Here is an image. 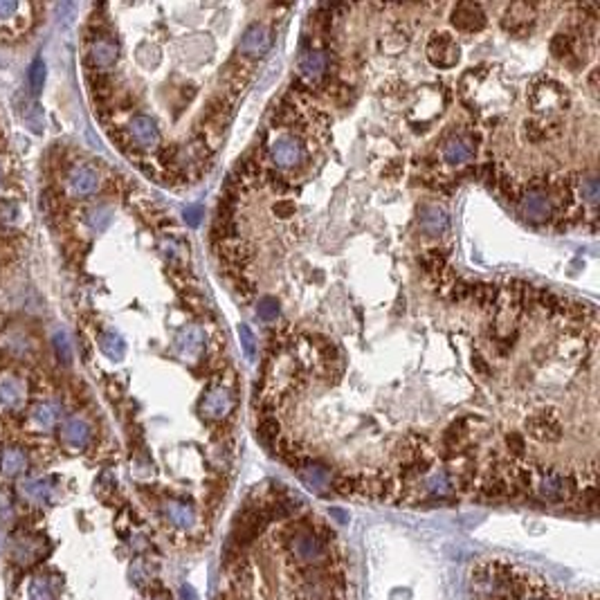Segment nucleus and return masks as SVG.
<instances>
[{
	"instance_id": "obj_1",
	"label": "nucleus",
	"mask_w": 600,
	"mask_h": 600,
	"mask_svg": "<svg viewBox=\"0 0 600 600\" xmlns=\"http://www.w3.org/2000/svg\"><path fill=\"white\" fill-rule=\"evenodd\" d=\"M290 551L295 560L302 564H315L324 558V544L317 540V535H312L306 528H297L290 535Z\"/></svg>"
},
{
	"instance_id": "obj_2",
	"label": "nucleus",
	"mask_w": 600,
	"mask_h": 600,
	"mask_svg": "<svg viewBox=\"0 0 600 600\" xmlns=\"http://www.w3.org/2000/svg\"><path fill=\"white\" fill-rule=\"evenodd\" d=\"M459 56H461L459 46H456V41L446 32L434 34L430 38V43H427V59H430L436 68H452V65H456V61H459Z\"/></svg>"
},
{
	"instance_id": "obj_3",
	"label": "nucleus",
	"mask_w": 600,
	"mask_h": 600,
	"mask_svg": "<svg viewBox=\"0 0 600 600\" xmlns=\"http://www.w3.org/2000/svg\"><path fill=\"white\" fill-rule=\"evenodd\" d=\"M270 48H273V34H270V30L261 23H252L248 30L243 32L241 43H238L241 54L252 56V59L268 54Z\"/></svg>"
},
{
	"instance_id": "obj_4",
	"label": "nucleus",
	"mask_w": 600,
	"mask_h": 600,
	"mask_svg": "<svg viewBox=\"0 0 600 600\" xmlns=\"http://www.w3.org/2000/svg\"><path fill=\"white\" fill-rule=\"evenodd\" d=\"M270 155H273V162L279 169H295L302 164L304 160V147L302 142L285 135L273 142V147H270Z\"/></svg>"
},
{
	"instance_id": "obj_5",
	"label": "nucleus",
	"mask_w": 600,
	"mask_h": 600,
	"mask_svg": "<svg viewBox=\"0 0 600 600\" xmlns=\"http://www.w3.org/2000/svg\"><path fill=\"white\" fill-rule=\"evenodd\" d=\"M531 104L537 112H549L555 108H562L567 104V93L560 83L544 81L531 93Z\"/></svg>"
},
{
	"instance_id": "obj_6",
	"label": "nucleus",
	"mask_w": 600,
	"mask_h": 600,
	"mask_svg": "<svg viewBox=\"0 0 600 600\" xmlns=\"http://www.w3.org/2000/svg\"><path fill=\"white\" fill-rule=\"evenodd\" d=\"M533 21H535V7L528 5V3H512L506 14H504V30L524 36L533 30Z\"/></svg>"
},
{
	"instance_id": "obj_7",
	"label": "nucleus",
	"mask_w": 600,
	"mask_h": 600,
	"mask_svg": "<svg viewBox=\"0 0 600 600\" xmlns=\"http://www.w3.org/2000/svg\"><path fill=\"white\" fill-rule=\"evenodd\" d=\"M526 432L542 443H555L562 438V427H560L558 419L547 411L526 419Z\"/></svg>"
},
{
	"instance_id": "obj_8",
	"label": "nucleus",
	"mask_w": 600,
	"mask_h": 600,
	"mask_svg": "<svg viewBox=\"0 0 600 600\" xmlns=\"http://www.w3.org/2000/svg\"><path fill=\"white\" fill-rule=\"evenodd\" d=\"M551 211H553V205H551V198L547 196V191L528 189V194L522 196V214L526 221L544 223V221H549Z\"/></svg>"
},
{
	"instance_id": "obj_9",
	"label": "nucleus",
	"mask_w": 600,
	"mask_h": 600,
	"mask_svg": "<svg viewBox=\"0 0 600 600\" xmlns=\"http://www.w3.org/2000/svg\"><path fill=\"white\" fill-rule=\"evenodd\" d=\"M128 135L140 149H158L160 144V131L149 115H135L128 122Z\"/></svg>"
},
{
	"instance_id": "obj_10",
	"label": "nucleus",
	"mask_w": 600,
	"mask_h": 600,
	"mask_svg": "<svg viewBox=\"0 0 600 600\" xmlns=\"http://www.w3.org/2000/svg\"><path fill=\"white\" fill-rule=\"evenodd\" d=\"M452 25L461 32H481L485 27V14L477 3H459L452 9Z\"/></svg>"
},
{
	"instance_id": "obj_11",
	"label": "nucleus",
	"mask_w": 600,
	"mask_h": 600,
	"mask_svg": "<svg viewBox=\"0 0 600 600\" xmlns=\"http://www.w3.org/2000/svg\"><path fill=\"white\" fill-rule=\"evenodd\" d=\"M232 407H234V398L225 387L209 389L203 398V403H200V409H203V414L211 421H223L227 414L232 411Z\"/></svg>"
},
{
	"instance_id": "obj_12",
	"label": "nucleus",
	"mask_w": 600,
	"mask_h": 600,
	"mask_svg": "<svg viewBox=\"0 0 600 600\" xmlns=\"http://www.w3.org/2000/svg\"><path fill=\"white\" fill-rule=\"evenodd\" d=\"M537 493L542 499H547V502H564V499L574 493V479L562 477L558 473H549L540 479Z\"/></svg>"
},
{
	"instance_id": "obj_13",
	"label": "nucleus",
	"mask_w": 600,
	"mask_h": 600,
	"mask_svg": "<svg viewBox=\"0 0 600 600\" xmlns=\"http://www.w3.org/2000/svg\"><path fill=\"white\" fill-rule=\"evenodd\" d=\"M506 600H558V598L551 594L547 584H542L540 580H533L531 576L522 571L515 589L506 596Z\"/></svg>"
},
{
	"instance_id": "obj_14",
	"label": "nucleus",
	"mask_w": 600,
	"mask_h": 600,
	"mask_svg": "<svg viewBox=\"0 0 600 600\" xmlns=\"http://www.w3.org/2000/svg\"><path fill=\"white\" fill-rule=\"evenodd\" d=\"M419 225L427 236H438V234L448 232L450 216H448V211L438 205H423L419 211Z\"/></svg>"
},
{
	"instance_id": "obj_15",
	"label": "nucleus",
	"mask_w": 600,
	"mask_h": 600,
	"mask_svg": "<svg viewBox=\"0 0 600 600\" xmlns=\"http://www.w3.org/2000/svg\"><path fill=\"white\" fill-rule=\"evenodd\" d=\"M475 149L477 147L473 144V137L456 135L446 142V147H443V158H446L448 164H463L475 158Z\"/></svg>"
},
{
	"instance_id": "obj_16",
	"label": "nucleus",
	"mask_w": 600,
	"mask_h": 600,
	"mask_svg": "<svg viewBox=\"0 0 600 600\" xmlns=\"http://www.w3.org/2000/svg\"><path fill=\"white\" fill-rule=\"evenodd\" d=\"M176 344H178V351H180L182 358L194 360L205 351V333L200 331L198 326H187L180 331Z\"/></svg>"
},
{
	"instance_id": "obj_17",
	"label": "nucleus",
	"mask_w": 600,
	"mask_h": 600,
	"mask_svg": "<svg viewBox=\"0 0 600 600\" xmlns=\"http://www.w3.org/2000/svg\"><path fill=\"white\" fill-rule=\"evenodd\" d=\"M328 70V56L324 52L310 50L302 56L299 61V73H302V79H306L308 83H317L322 81V77Z\"/></svg>"
},
{
	"instance_id": "obj_18",
	"label": "nucleus",
	"mask_w": 600,
	"mask_h": 600,
	"mask_svg": "<svg viewBox=\"0 0 600 600\" xmlns=\"http://www.w3.org/2000/svg\"><path fill=\"white\" fill-rule=\"evenodd\" d=\"M299 477H302V481L315 493H324L326 488H331V473L320 463L306 461L302 468H299Z\"/></svg>"
},
{
	"instance_id": "obj_19",
	"label": "nucleus",
	"mask_w": 600,
	"mask_h": 600,
	"mask_svg": "<svg viewBox=\"0 0 600 600\" xmlns=\"http://www.w3.org/2000/svg\"><path fill=\"white\" fill-rule=\"evenodd\" d=\"M99 187V178L90 167H75L70 174V189L77 196H90Z\"/></svg>"
},
{
	"instance_id": "obj_20",
	"label": "nucleus",
	"mask_w": 600,
	"mask_h": 600,
	"mask_svg": "<svg viewBox=\"0 0 600 600\" xmlns=\"http://www.w3.org/2000/svg\"><path fill=\"white\" fill-rule=\"evenodd\" d=\"M63 441L68 443L70 448H85L90 441V427L85 421L81 419H70L63 425Z\"/></svg>"
},
{
	"instance_id": "obj_21",
	"label": "nucleus",
	"mask_w": 600,
	"mask_h": 600,
	"mask_svg": "<svg viewBox=\"0 0 600 600\" xmlns=\"http://www.w3.org/2000/svg\"><path fill=\"white\" fill-rule=\"evenodd\" d=\"M90 61L97 68H108L117 61V46L108 38H97L90 46Z\"/></svg>"
},
{
	"instance_id": "obj_22",
	"label": "nucleus",
	"mask_w": 600,
	"mask_h": 600,
	"mask_svg": "<svg viewBox=\"0 0 600 600\" xmlns=\"http://www.w3.org/2000/svg\"><path fill=\"white\" fill-rule=\"evenodd\" d=\"M25 468H27V456L19 448H7L3 452V456H0V470H3V475H7V477L21 475Z\"/></svg>"
},
{
	"instance_id": "obj_23",
	"label": "nucleus",
	"mask_w": 600,
	"mask_h": 600,
	"mask_svg": "<svg viewBox=\"0 0 600 600\" xmlns=\"http://www.w3.org/2000/svg\"><path fill=\"white\" fill-rule=\"evenodd\" d=\"M164 512H167L169 522L174 524V526H178V528H189L196 522L194 508L187 506V504H180V502H169L164 506Z\"/></svg>"
},
{
	"instance_id": "obj_24",
	"label": "nucleus",
	"mask_w": 600,
	"mask_h": 600,
	"mask_svg": "<svg viewBox=\"0 0 600 600\" xmlns=\"http://www.w3.org/2000/svg\"><path fill=\"white\" fill-rule=\"evenodd\" d=\"M52 493V485L48 479H27L21 483V495L25 499H30L32 504H41V502H46V499L50 497Z\"/></svg>"
},
{
	"instance_id": "obj_25",
	"label": "nucleus",
	"mask_w": 600,
	"mask_h": 600,
	"mask_svg": "<svg viewBox=\"0 0 600 600\" xmlns=\"http://www.w3.org/2000/svg\"><path fill=\"white\" fill-rule=\"evenodd\" d=\"M99 347H102L104 355H108V358L115 362L124 360V355H126V342L122 340V335L112 333V331L102 333V337H99Z\"/></svg>"
},
{
	"instance_id": "obj_26",
	"label": "nucleus",
	"mask_w": 600,
	"mask_h": 600,
	"mask_svg": "<svg viewBox=\"0 0 600 600\" xmlns=\"http://www.w3.org/2000/svg\"><path fill=\"white\" fill-rule=\"evenodd\" d=\"M54 582L48 576H34L30 582V600H54Z\"/></svg>"
},
{
	"instance_id": "obj_27",
	"label": "nucleus",
	"mask_w": 600,
	"mask_h": 600,
	"mask_svg": "<svg viewBox=\"0 0 600 600\" xmlns=\"http://www.w3.org/2000/svg\"><path fill=\"white\" fill-rule=\"evenodd\" d=\"M32 419L41 430H50V427H54V423L59 421V407L52 403H43L34 409Z\"/></svg>"
},
{
	"instance_id": "obj_28",
	"label": "nucleus",
	"mask_w": 600,
	"mask_h": 600,
	"mask_svg": "<svg viewBox=\"0 0 600 600\" xmlns=\"http://www.w3.org/2000/svg\"><path fill=\"white\" fill-rule=\"evenodd\" d=\"M551 54L555 59H567V56L574 54V36H569L564 32L555 34L551 38Z\"/></svg>"
},
{
	"instance_id": "obj_29",
	"label": "nucleus",
	"mask_w": 600,
	"mask_h": 600,
	"mask_svg": "<svg viewBox=\"0 0 600 600\" xmlns=\"http://www.w3.org/2000/svg\"><path fill=\"white\" fill-rule=\"evenodd\" d=\"M446 252L443 250H427L423 256H421V265L427 270V273H443L446 270Z\"/></svg>"
},
{
	"instance_id": "obj_30",
	"label": "nucleus",
	"mask_w": 600,
	"mask_h": 600,
	"mask_svg": "<svg viewBox=\"0 0 600 600\" xmlns=\"http://www.w3.org/2000/svg\"><path fill=\"white\" fill-rule=\"evenodd\" d=\"M21 400V387L16 380H3L0 382V405L14 407Z\"/></svg>"
},
{
	"instance_id": "obj_31",
	"label": "nucleus",
	"mask_w": 600,
	"mask_h": 600,
	"mask_svg": "<svg viewBox=\"0 0 600 600\" xmlns=\"http://www.w3.org/2000/svg\"><path fill=\"white\" fill-rule=\"evenodd\" d=\"M427 490H430L432 495H436V497H446L452 490V481H450V477L446 473H436V475H432L430 479H427Z\"/></svg>"
},
{
	"instance_id": "obj_32",
	"label": "nucleus",
	"mask_w": 600,
	"mask_h": 600,
	"mask_svg": "<svg viewBox=\"0 0 600 600\" xmlns=\"http://www.w3.org/2000/svg\"><path fill=\"white\" fill-rule=\"evenodd\" d=\"M54 351L56 355H59V360L61 362H70L73 360V344H70V337L65 331H56L54 333Z\"/></svg>"
},
{
	"instance_id": "obj_33",
	"label": "nucleus",
	"mask_w": 600,
	"mask_h": 600,
	"mask_svg": "<svg viewBox=\"0 0 600 600\" xmlns=\"http://www.w3.org/2000/svg\"><path fill=\"white\" fill-rule=\"evenodd\" d=\"M238 337H241V347H243V351H246L248 360L254 362V360H256V337H254V333L250 331L248 324H241V326H238Z\"/></svg>"
},
{
	"instance_id": "obj_34",
	"label": "nucleus",
	"mask_w": 600,
	"mask_h": 600,
	"mask_svg": "<svg viewBox=\"0 0 600 600\" xmlns=\"http://www.w3.org/2000/svg\"><path fill=\"white\" fill-rule=\"evenodd\" d=\"M256 312L263 322H277L279 317V302L275 297H263L259 306H256Z\"/></svg>"
},
{
	"instance_id": "obj_35",
	"label": "nucleus",
	"mask_w": 600,
	"mask_h": 600,
	"mask_svg": "<svg viewBox=\"0 0 600 600\" xmlns=\"http://www.w3.org/2000/svg\"><path fill=\"white\" fill-rule=\"evenodd\" d=\"M110 223V209L108 207H95L88 214V225L95 232H104Z\"/></svg>"
},
{
	"instance_id": "obj_36",
	"label": "nucleus",
	"mask_w": 600,
	"mask_h": 600,
	"mask_svg": "<svg viewBox=\"0 0 600 600\" xmlns=\"http://www.w3.org/2000/svg\"><path fill=\"white\" fill-rule=\"evenodd\" d=\"M295 120H297V108L285 104V102L279 104L277 110L273 112V124L275 126H290V124H295Z\"/></svg>"
},
{
	"instance_id": "obj_37",
	"label": "nucleus",
	"mask_w": 600,
	"mask_h": 600,
	"mask_svg": "<svg viewBox=\"0 0 600 600\" xmlns=\"http://www.w3.org/2000/svg\"><path fill=\"white\" fill-rule=\"evenodd\" d=\"M473 295L481 306H493L495 297H497V288L490 283H481V285H473Z\"/></svg>"
},
{
	"instance_id": "obj_38",
	"label": "nucleus",
	"mask_w": 600,
	"mask_h": 600,
	"mask_svg": "<svg viewBox=\"0 0 600 600\" xmlns=\"http://www.w3.org/2000/svg\"><path fill=\"white\" fill-rule=\"evenodd\" d=\"M598 196H600V189H598V178H584L582 180V198L587 200V203L591 207L598 205Z\"/></svg>"
},
{
	"instance_id": "obj_39",
	"label": "nucleus",
	"mask_w": 600,
	"mask_h": 600,
	"mask_svg": "<svg viewBox=\"0 0 600 600\" xmlns=\"http://www.w3.org/2000/svg\"><path fill=\"white\" fill-rule=\"evenodd\" d=\"M279 430H281V425L277 419H263L259 423V436L263 441H273V438H279Z\"/></svg>"
},
{
	"instance_id": "obj_40",
	"label": "nucleus",
	"mask_w": 600,
	"mask_h": 600,
	"mask_svg": "<svg viewBox=\"0 0 600 600\" xmlns=\"http://www.w3.org/2000/svg\"><path fill=\"white\" fill-rule=\"evenodd\" d=\"M30 83H32L34 93H41V90H43V83H46V65H43V61H41V59L32 65Z\"/></svg>"
},
{
	"instance_id": "obj_41",
	"label": "nucleus",
	"mask_w": 600,
	"mask_h": 600,
	"mask_svg": "<svg viewBox=\"0 0 600 600\" xmlns=\"http://www.w3.org/2000/svg\"><path fill=\"white\" fill-rule=\"evenodd\" d=\"M499 189H502V194L508 198V200H517L522 196L520 187H517V182L512 180V178H502L499 180Z\"/></svg>"
},
{
	"instance_id": "obj_42",
	"label": "nucleus",
	"mask_w": 600,
	"mask_h": 600,
	"mask_svg": "<svg viewBox=\"0 0 600 600\" xmlns=\"http://www.w3.org/2000/svg\"><path fill=\"white\" fill-rule=\"evenodd\" d=\"M506 446H508V450L515 454V456H522L524 454V450H526V441H524V436L522 434H517V432H512V434H508L506 436Z\"/></svg>"
},
{
	"instance_id": "obj_43",
	"label": "nucleus",
	"mask_w": 600,
	"mask_h": 600,
	"mask_svg": "<svg viewBox=\"0 0 600 600\" xmlns=\"http://www.w3.org/2000/svg\"><path fill=\"white\" fill-rule=\"evenodd\" d=\"M182 216H184V221H187V225H189V227H198V225H200V221H203V207H200V205H189V207H184Z\"/></svg>"
},
{
	"instance_id": "obj_44",
	"label": "nucleus",
	"mask_w": 600,
	"mask_h": 600,
	"mask_svg": "<svg viewBox=\"0 0 600 600\" xmlns=\"http://www.w3.org/2000/svg\"><path fill=\"white\" fill-rule=\"evenodd\" d=\"M273 211L279 219H290V216H295V203L293 200H279V203L273 207Z\"/></svg>"
},
{
	"instance_id": "obj_45",
	"label": "nucleus",
	"mask_w": 600,
	"mask_h": 600,
	"mask_svg": "<svg viewBox=\"0 0 600 600\" xmlns=\"http://www.w3.org/2000/svg\"><path fill=\"white\" fill-rule=\"evenodd\" d=\"M524 135H526L528 142H540L542 135H544V128L537 126L535 122H526L524 124Z\"/></svg>"
},
{
	"instance_id": "obj_46",
	"label": "nucleus",
	"mask_w": 600,
	"mask_h": 600,
	"mask_svg": "<svg viewBox=\"0 0 600 600\" xmlns=\"http://www.w3.org/2000/svg\"><path fill=\"white\" fill-rule=\"evenodd\" d=\"M470 295H473V285H470V283L456 281V283L452 285V297L459 299V302H461V299H465V297H470Z\"/></svg>"
},
{
	"instance_id": "obj_47",
	"label": "nucleus",
	"mask_w": 600,
	"mask_h": 600,
	"mask_svg": "<svg viewBox=\"0 0 600 600\" xmlns=\"http://www.w3.org/2000/svg\"><path fill=\"white\" fill-rule=\"evenodd\" d=\"M21 11L19 3H7V0H0V19H11L14 14Z\"/></svg>"
},
{
	"instance_id": "obj_48",
	"label": "nucleus",
	"mask_w": 600,
	"mask_h": 600,
	"mask_svg": "<svg viewBox=\"0 0 600 600\" xmlns=\"http://www.w3.org/2000/svg\"><path fill=\"white\" fill-rule=\"evenodd\" d=\"M14 515V510H11V504L7 502V497L5 495H0V522H9Z\"/></svg>"
},
{
	"instance_id": "obj_49",
	"label": "nucleus",
	"mask_w": 600,
	"mask_h": 600,
	"mask_svg": "<svg viewBox=\"0 0 600 600\" xmlns=\"http://www.w3.org/2000/svg\"><path fill=\"white\" fill-rule=\"evenodd\" d=\"M400 174H403V164H400V160H391L389 167L382 171L384 178H398Z\"/></svg>"
},
{
	"instance_id": "obj_50",
	"label": "nucleus",
	"mask_w": 600,
	"mask_h": 600,
	"mask_svg": "<svg viewBox=\"0 0 600 600\" xmlns=\"http://www.w3.org/2000/svg\"><path fill=\"white\" fill-rule=\"evenodd\" d=\"M236 290L248 299V297H252V295H254V285H252L250 281H246L243 277H238V279H236Z\"/></svg>"
},
{
	"instance_id": "obj_51",
	"label": "nucleus",
	"mask_w": 600,
	"mask_h": 600,
	"mask_svg": "<svg viewBox=\"0 0 600 600\" xmlns=\"http://www.w3.org/2000/svg\"><path fill=\"white\" fill-rule=\"evenodd\" d=\"M268 180H270V184H273V189H275V191H285V189H288V184L283 182V178H281V176H277V174H273V171H270V174H268Z\"/></svg>"
},
{
	"instance_id": "obj_52",
	"label": "nucleus",
	"mask_w": 600,
	"mask_h": 600,
	"mask_svg": "<svg viewBox=\"0 0 600 600\" xmlns=\"http://www.w3.org/2000/svg\"><path fill=\"white\" fill-rule=\"evenodd\" d=\"M479 176H481L483 182L490 184V182L495 180V167H493V164H483V167L479 169Z\"/></svg>"
},
{
	"instance_id": "obj_53",
	"label": "nucleus",
	"mask_w": 600,
	"mask_h": 600,
	"mask_svg": "<svg viewBox=\"0 0 600 600\" xmlns=\"http://www.w3.org/2000/svg\"><path fill=\"white\" fill-rule=\"evenodd\" d=\"M473 367H475L477 371H481V374H488V371H490V369H488V364L483 362V358H481V355H475V360H473Z\"/></svg>"
},
{
	"instance_id": "obj_54",
	"label": "nucleus",
	"mask_w": 600,
	"mask_h": 600,
	"mask_svg": "<svg viewBox=\"0 0 600 600\" xmlns=\"http://www.w3.org/2000/svg\"><path fill=\"white\" fill-rule=\"evenodd\" d=\"M182 600H198V598H196V591L189 587V584H184V587H182Z\"/></svg>"
},
{
	"instance_id": "obj_55",
	"label": "nucleus",
	"mask_w": 600,
	"mask_h": 600,
	"mask_svg": "<svg viewBox=\"0 0 600 600\" xmlns=\"http://www.w3.org/2000/svg\"><path fill=\"white\" fill-rule=\"evenodd\" d=\"M589 85H591V90L596 93V88H598V70H591V77H589Z\"/></svg>"
},
{
	"instance_id": "obj_56",
	"label": "nucleus",
	"mask_w": 600,
	"mask_h": 600,
	"mask_svg": "<svg viewBox=\"0 0 600 600\" xmlns=\"http://www.w3.org/2000/svg\"><path fill=\"white\" fill-rule=\"evenodd\" d=\"M0 551H3V535H0Z\"/></svg>"
}]
</instances>
